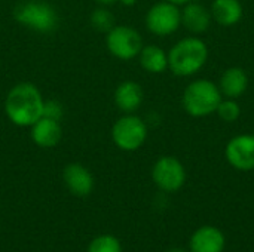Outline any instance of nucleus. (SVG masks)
Returning <instances> with one entry per match:
<instances>
[{"mask_svg":"<svg viewBox=\"0 0 254 252\" xmlns=\"http://www.w3.org/2000/svg\"><path fill=\"white\" fill-rule=\"evenodd\" d=\"M45 98L31 82L13 85L4 100V113L9 122L18 128H30L43 116Z\"/></svg>","mask_w":254,"mask_h":252,"instance_id":"obj_1","label":"nucleus"},{"mask_svg":"<svg viewBox=\"0 0 254 252\" xmlns=\"http://www.w3.org/2000/svg\"><path fill=\"white\" fill-rule=\"evenodd\" d=\"M208 59L207 45L196 37L179 40L168 52V67L177 76H190L201 70Z\"/></svg>","mask_w":254,"mask_h":252,"instance_id":"obj_2","label":"nucleus"},{"mask_svg":"<svg viewBox=\"0 0 254 252\" xmlns=\"http://www.w3.org/2000/svg\"><path fill=\"white\" fill-rule=\"evenodd\" d=\"M13 18L18 24L37 33H52L58 27V13L52 4L43 0L21 1L15 10Z\"/></svg>","mask_w":254,"mask_h":252,"instance_id":"obj_3","label":"nucleus"},{"mask_svg":"<svg viewBox=\"0 0 254 252\" xmlns=\"http://www.w3.org/2000/svg\"><path fill=\"white\" fill-rule=\"evenodd\" d=\"M183 108L195 117L214 113L222 102V92L211 80H195L183 92Z\"/></svg>","mask_w":254,"mask_h":252,"instance_id":"obj_4","label":"nucleus"},{"mask_svg":"<svg viewBox=\"0 0 254 252\" xmlns=\"http://www.w3.org/2000/svg\"><path fill=\"white\" fill-rule=\"evenodd\" d=\"M147 138V125L146 122L131 114H124L112 126V141L113 144L124 151L138 150Z\"/></svg>","mask_w":254,"mask_h":252,"instance_id":"obj_5","label":"nucleus"},{"mask_svg":"<svg viewBox=\"0 0 254 252\" xmlns=\"http://www.w3.org/2000/svg\"><path fill=\"white\" fill-rule=\"evenodd\" d=\"M106 48L112 56L129 61L137 58L143 49V37L129 25H115L106 33Z\"/></svg>","mask_w":254,"mask_h":252,"instance_id":"obj_6","label":"nucleus"},{"mask_svg":"<svg viewBox=\"0 0 254 252\" xmlns=\"http://www.w3.org/2000/svg\"><path fill=\"white\" fill-rule=\"evenodd\" d=\"M182 24V12L177 4L170 1H159L153 4L146 15V27L156 36L173 34Z\"/></svg>","mask_w":254,"mask_h":252,"instance_id":"obj_7","label":"nucleus"},{"mask_svg":"<svg viewBox=\"0 0 254 252\" xmlns=\"http://www.w3.org/2000/svg\"><path fill=\"white\" fill-rule=\"evenodd\" d=\"M152 178L158 189L167 193H173L185 186L186 171L180 160L173 156H164L153 165Z\"/></svg>","mask_w":254,"mask_h":252,"instance_id":"obj_8","label":"nucleus"},{"mask_svg":"<svg viewBox=\"0 0 254 252\" xmlns=\"http://www.w3.org/2000/svg\"><path fill=\"white\" fill-rule=\"evenodd\" d=\"M231 166L238 171L254 169V135H238L232 138L225 150Z\"/></svg>","mask_w":254,"mask_h":252,"instance_id":"obj_9","label":"nucleus"},{"mask_svg":"<svg viewBox=\"0 0 254 252\" xmlns=\"http://www.w3.org/2000/svg\"><path fill=\"white\" fill-rule=\"evenodd\" d=\"M63 180L68 192L74 196L85 198L94 190V175L82 163H68L63 171Z\"/></svg>","mask_w":254,"mask_h":252,"instance_id":"obj_10","label":"nucleus"},{"mask_svg":"<svg viewBox=\"0 0 254 252\" xmlns=\"http://www.w3.org/2000/svg\"><path fill=\"white\" fill-rule=\"evenodd\" d=\"M226 238L223 232L214 226H202L195 230L189 241L190 252H223Z\"/></svg>","mask_w":254,"mask_h":252,"instance_id":"obj_11","label":"nucleus"},{"mask_svg":"<svg viewBox=\"0 0 254 252\" xmlns=\"http://www.w3.org/2000/svg\"><path fill=\"white\" fill-rule=\"evenodd\" d=\"M31 141L42 149H52L60 144L63 138V128L58 120L42 116L30 126Z\"/></svg>","mask_w":254,"mask_h":252,"instance_id":"obj_12","label":"nucleus"},{"mask_svg":"<svg viewBox=\"0 0 254 252\" xmlns=\"http://www.w3.org/2000/svg\"><path fill=\"white\" fill-rule=\"evenodd\" d=\"M144 92L140 83L134 80H124L121 82L113 94V101L118 110H121L125 114H131L140 108L143 104Z\"/></svg>","mask_w":254,"mask_h":252,"instance_id":"obj_13","label":"nucleus"},{"mask_svg":"<svg viewBox=\"0 0 254 252\" xmlns=\"http://www.w3.org/2000/svg\"><path fill=\"white\" fill-rule=\"evenodd\" d=\"M247 85H249V79L246 71L240 67H231L222 74L219 89L223 95L229 98H237L241 94H244Z\"/></svg>","mask_w":254,"mask_h":252,"instance_id":"obj_14","label":"nucleus"},{"mask_svg":"<svg viewBox=\"0 0 254 252\" xmlns=\"http://www.w3.org/2000/svg\"><path fill=\"white\" fill-rule=\"evenodd\" d=\"M210 19L208 10L198 3H186L185 10L182 12V22L193 33H204L210 27Z\"/></svg>","mask_w":254,"mask_h":252,"instance_id":"obj_15","label":"nucleus"},{"mask_svg":"<svg viewBox=\"0 0 254 252\" xmlns=\"http://www.w3.org/2000/svg\"><path fill=\"white\" fill-rule=\"evenodd\" d=\"M141 67L149 73H164L168 68V55L158 45H146L138 53Z\"/></svg>","mask_w":254,"mask_h":252,"instance_id":"obj_16","label":"nucleus"},{"mask_svg":"<svg viewBox=\"0 0 254 252\" xmlns=\"http://www.w3.org/2000/svg\"><path fill=\"white\" fill-rule=\"evenodd\" d=\"M211 13L220 25L231 27L241 19L243 6L238 0H214Z\"/></svg>","mask_w":254,"mask_h":252,"instance_id":"obj_17","label":"nucleus"},{"mask_svg":"<svg viewBox=\"0 0 254 252\" xmlns=\"http://www.w3.org/2000/svg\"><path fill=\"white\" fill-rule=\"evenodd\" d=\"M89 22H91L92 28H95L97 31H101V33H107L109 30H112L116 25L113 13L106 6H100V7L94 9L89 16Z\"/></svg>","mask_w":254,"mask_h":252,"instance_id":"obj_18","label":"nucleus"},{"mask_svg":"<svg viewBox=\"0 0 254 252\" xmlns=\"http://www.w3.org/2000/svg\"><path fill=\"white\" fill-rule=\"evenodd\" d=\"M88 252H122V245L118 238L112 235H101L91 241Z\"/></svg>","mask_w":254,"mask_h":252,"instance_id":"obj_19","label":"nucleus"},{"mask_svg":"<svg viewBox=\"0 0 254 252\" xmlns=\"http://www.w3.org/2000/svg\"><path fill=\"white\" fill-rule=\"evenodd\" d=\"M219 113V116L225 120V122H235L240 114H241V110H240V105L232 101V100H226V101H222L216 110Z\"/></svg>","mask_w":254,"mask_h":252,"instance_id":"obj_20","label":"nucleus"},{"mask_svg":"<svg viewBox=\"0 0 254 252\" xmlns=\"http://www.w3.org/2000/svg\"><path fill=\"white\" fill-rule=\"evenodd\" d=\"M43 116L61 122V119L64 116L63 104L60 101H57V100H45V104H43Z\"/></svg>","mask_w":254,"mask_h":252,"instance_id":"obj_21","label":"nucleus"},{"mask_svg":"<svg viewBox=\"0 0 254 252\" xmlns=\"http://www.w3.org/2000/svg\"><path fill=\"white\" fill-rule=\"evenodd\" d=\"M119 0H95V3H98L100 6H106V7H109V6H112V4H115Z\"/></svg>","mask_w":254,"mask_h":252,"instance_id":"obj_22","label":"nucleus"},{"mask_svg":"<svg viewBox=\"0 0 254 252\" xmlns=\"http://www.w3.org/2000/svg\"><path fill=\"white\" fill-rule=\"evenodd\" d=\"M167 1H170V3H173V4H186V3H189V1H192V0H167Z\"/></svg>","mask_w":254,"mask_h":252,"instance_id":"obj_23","label":"nucleus"},{"mask_svg":"<svg viewBox=\"0 0 254 252\" xmlns=\"http://www.w3.org/2000/svg\"><path fill=\"white\" fill-rule=\"evenodd\" d=\"M124 6H134L137 3V0H119Z\"/></svg>","mask_w":254,"mask_h":252,"instance_id":"obj_24","label":"nucleus"},{"mask_svg":"<svg viewBox=\"0 0 254 252\" xmlns=\"http://www.w3.org/2000/svg\"><path fill=\"white\" fill-rule=\"evenodd\" d=\"M165 252H188L186 250H183V248H170V250H167Z\"/></svg>","mask_w":254,"mask_h":252,"instance_id":"obj_25","label":"nucleus"}]
</instances>
